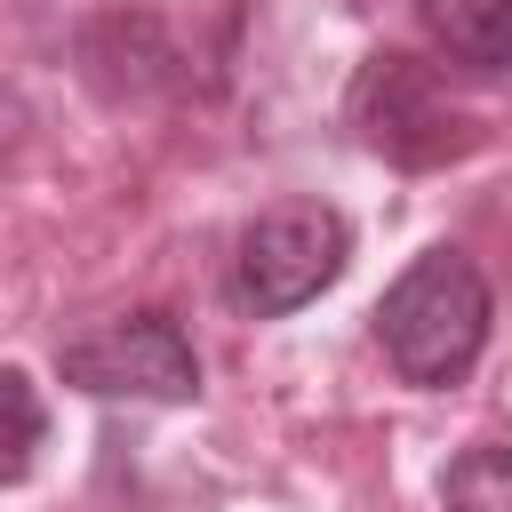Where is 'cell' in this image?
I'll return each instance as SVG.
<instances>
[{
  "label": "cell",
  "mask_w": 512,
  "mask_h": 512,
  "mask_svg": "<svg viewBox=\"0 0 512 512\" xmlns=\"http://www.w3.org/2000/svg\"><path fill=\"white\" fill-rule=\"evenodd\" d=\"M376 344L392 360L400 384L416 392H448L472 376L480 344H488V280L464 248H424L376 304Z\"/></svg>",
  "instance_id": "1"
},
{
  "label": "cell",
  "mask_w": 512,
  "mask_h": 512,
  "mask_svg": "<svg viewBox=\"0 0 512 512\" xmlns=\"http://www.w3.org/2000/svg\"><path fill=\"white\" fill-rule=\"evenodd\" d=\"M352 128L376 160L392 168H440V160H464L480 144L472 112L440 88V72L408 48H376L352 80Z\"/></svg>",
  "instance_id": "2"
},
{
  "label": "cell",
  "mask_w": 512,
  "mask_h": 512,
  "mask_svg": "<svg viewBox=\"0 0 512 512\" xmlns=\"http://www.w3.org/2000/svg\"><path fill=\"white\" fill-rule=\"evenodd\" d=\"M344 264H352V224L328 200H288V208H264L232 240V296L256 320H288L320 288H336Z\"/></svg>",
  "instance_id": "3"
},
{
  "label": "cell",
  "mask_w": 512,
  "mask_h": 512,
  "mask_svg": "<svg viewBox=\"0 0 512 512\" xmlns=\"http://www.w3.org/2000/svg\"><path fill=\"white\" fill-rule=\"evenodd\" d=\"M64 384L96 392V400H152V408H176L200 392V352L192 336L176 328V312H128V320H104L96 336H72L56 352Z\"/></svg>",
  "instance_id": "4"
},
{
  "label": "cell",
  "mask_w": 512,
  "mask_h": 512,
  "mask_svg": "<svg viewBox=\"0 0 512 512\" xmlns=\"http://www.w3.org/2000/svg\"><path fill=\"white\" fill-rule=\"evenodd\" d=\"M432 48L480 80H512V0H416Z\"/></svg>",
  "instance_id": "5"
},
{
  "label": "cell",
  "mask_w": 512,
  "mask_h": 512,
  "mask_svg": "<svg viewBox=\"0 0 512 512\" xmlns=\"http://www.w3.org/2000/svg\"><path fill=\"white\" fill-rule=\"evenodd\" d=\"M40 440H48V400H40V384H32L24 368H0V488H16V480L32 472Z\"/></svg>",
  "instance_id": "6"
},
{
  "label": "cell",
  "mask_w": 512,
  "mask_h": 512,
  "mask_svg": "<svg viewBox=\"0 0 512 512\" xmlns=\"http://www.w3.org/2000/svg\"><path fill=\"white\" fill-rule=\"evenodd\" d=\"M440 504L448 512H512V448L480 440L440 472Z\"/></svg>",
  "instance_id": "7"
},
{
  "label": "cell",
  "mask_w": 512,
  "mask_h": 512,
  "mask_svg": "<svg viewBox=\"0 0 512 512\" xmlns=\"http://www.w3.org/2000/svg\"><path fill=\"white\" fill-rule=\"evenodd\" d=\"M16 144H24V104H16L8 88H0V160H8Z\"/></svg>",
  "instance_id": "8"
}]
</instances>
